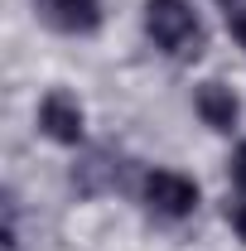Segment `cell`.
<instances>
[{"mask_svg": "<svg viewBox=\"0 0 246 251\" xmlns=\"http://www.w3.org/2000/svg\"><path fill=\"white\" fill-rule=\"evenodd\" d=\"M145 203L159 218H188L198 208V184L179 169H154L145 174Z\"/></svg>", "mask_w": 246, "mask_h": 251, "instance_id": "cell-3", "label": "cell"}, {"mask_svg": "<svg viewBox=\"0 0 246 251\" xmlns=\"http://www.w3.org/2000/svg\"><path fill=\"white\" fill-rule=\"evenodd\" d=\"M227 222H232V232H237V242L246 247V193H242V198H232V203H227Z\"/></svg>", "mask_w": 246, "mask_h": 251, "instance_id": "cell-7", "label": "cell"}, {"mask_svg": "<svg viewBox=\"0 0 246 251\" xmlns=\"http://www.w3.org/2000/svg\"><path fill=\"white\" fill-rule=\"evenodd\" d=\"M34 5L63 34H92L101 25V0H34Z\"/></svg>", "mask_w": 246, "mask_h": 251, "instance_id": "cell-5", "label": "cell"}, {"mask_svg": "<svg viewBox=\"0 0 246 251\" xmlns=\"http://www.w3.org/2000/svg\"><path fill=\"white\" fill-rule=\"evenodd\" d=\"M39 130L49 135V140H58V145H82V135H87V111H82V101L73 92H53L39 101Z\"/></svg>", "mask_w": 246, "mask_h": 251, "instance_id": "cell-2", "label": "cell"}, {"mask_svg": "<svg viewBox=\"0 0 246 251\" xmlns=\"http://www.w3.org/2000/svg\"><path fill=\"white\" fill-rule=\"evenodd\" d=\"M232 184L246 193V145H237V155H232Z\"/></svg>", "mask_w": 246, "mask_h": 251, "instance_id": "cell-8", "label": "cell"}, {"mask_svg": "<svg viewBox=\"0 0 246 251\" xmlns=\"http://www.w3.org/2000/svg\"><path fill=\"white\" fill-rule=\"evenodd\" d=\"M227 25H232V39H237V44L246 49V10H237V15L227 20Z\"/></svg>", "mask_w": 246, "mask_h": 251, "instance_id": "cell-9", "label": "cell"}, {"mask_svg": "<svg viewBox=\"0 0 246 251\" xmlns=\"http://www.w3.org/2000/svg\"><path fill=\"white\" fill-rule=\"evenodd\" d=\"M145 34L169 58H198L203 53V25H198L188 0H145Z\"/></svg>", "mask_w": 246, "mask_h": 251, "instance_id": "cell-1", "label": "cell"}, {"mask_svg": "<svg viewBox=\"0 0 246 251\" xmlns=\"http://www.w3.org/2000/svg\"><path fill=\"white\" fill-rule=\"evenodd\" d=\"M73 184L82 188L87 198H97V193H111V188L121 184V159H111L106 150H92V155L73 169Z\"/></svg>", "mask_w": 246, "mask_h": 251, "instance_id": "cell-6", "label": "cell"}, {"mask_svg": "<svg viewBox=\"0 0 246 251\" xmlns=\"http://www.w3.org/2000/svg\"><path fill=\"white\" fill-rule=\"evenodd\" d=\"M217 5H232V0H217Z\"/></svg>", "mask_w": 246, "mask_h": 251, "instance_id": "cell-10", "label": "cell"}, {"mask_svg": "<svg viewBox=\"0 0 246 251\" xmlns=\"http://www.w3.org/2000/svg\"><path fill=\"white\" fill-rule=\"evenodd\" d=\"M193 111L203 116V126H213V130H232L237 116H242V97L232 92L227 82H198Z\"/></svg>", "mask_w": 246, "mask_h": 251, "instance_id": "cell-4", "label": "cell"}]
</instances>
